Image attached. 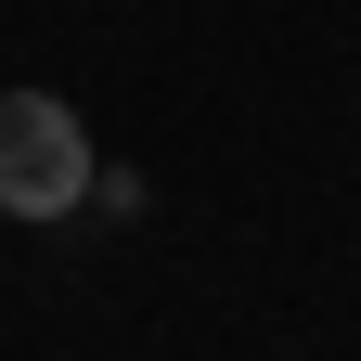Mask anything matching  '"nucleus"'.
<instances>
[{"mask_svg":"<svg viewBox=\"0 0 361 361\" xmlns=\"http://www.w3.org/2000/svg\"><path fill=\"white\" fill-rule=\"evenodd\" d=\"M90 207V129L65 90H0V219H78Z\"/></svg>","mask_w":361,"mask_h":361,"instance_id":"nucleus-1","label":"nucleus"}]
</instances>
